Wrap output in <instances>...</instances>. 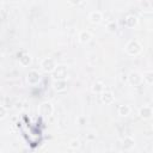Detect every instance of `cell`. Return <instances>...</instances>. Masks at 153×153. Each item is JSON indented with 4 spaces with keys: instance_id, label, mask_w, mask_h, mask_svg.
I'll return each instance as SVG.
<instances>
[{
    "instance_id": "cell-1",
    "label": "cell",
    "mask_w": 153,
    "mask_h": 153,
    "mask_svg": "<svg viewBox=\"0 0 153 153\" xmlns=\"http://www.w3.org/2000/svg\"><path fill=\"white\" fill-rule=\"evenodd\" d=\"M124 51L129 56H137L142 51V44L137 39H130L124 47Z\"/></svg>"
},
{
    "instance_id": "cell-2",
    "label": "cell",
    "mask_w": 153,
    "mask_h": 153,
    "mask_svg": "<svg viewBox=\"0 0 153 153\" xmlns=\"http://www.w3.org/2000/svg\"><path fill=\"white\" fill-rule=\"evenodd\" d=\"M54 80H67L68 78V67L66 65H56L51 72Z\"/></svg>"
},
{
    "instance_id": "cell-3",
    "label": "cell",
    "mask_w": 153,
    "mask_h": 153,
    "mask_svg": "<svg viewBox=\"0 0 153 153\" xmlns=\"http://www.w3.org/2000/svg\"><path fill=\"white\" fill-rule=\"evenodd\" d=\"M37 111H38V115H39V116H42V117H44V118H48V117H50V116L54 114V105H53L50 102H48V100L42 102V103L38 105Z\"/></svg>"
},
{
    "instance_id": "cell-4",
    "label": "cell",
    "mask_w": 153,
    "mask_h": 153,
    "mask_svg": "<svg viewBox=\"0 0 153 153\" xmlns=\"http://www.w3.org/2000/svg\"><path fill=\"white\" fill-rule=\"evenodd\" d=\"M56 61L54 57L51 56H47V57H43L42 61H41V68L43 72L45 73H51L54 71V68L56 67Z\"/></svg>"
},
{
    "instance_id": "cell-5",
    "label": "cell",
    "mask_w": 153,
    "mask_h": 153,
    "mask_svg": "<svg viewBox=\"0 0 153 153\" xmlns=\"http://www.w3.org/2000/svg\"><path fill=\"white\" fill-rule=\"evenodd\" d=\"M127 81H128L131 86L137 87V86H140V85L143 82V80H142V74H141L140 72H137V71H131V72L127 75Z\"/></svg>"
},
{
    "instance_id": "cell-6",
    "label": "cell",
    "mask_w": 153,
    "mask_h": 153,
    "mask_svg": "<svg viewBox=\"0 0 153 153\" xmlns=\"http://www.w3.org/2000/svg\"><path fill=\"white\" fill-rule=\"evenodd\" d=\"M26 81L29 85H37L41 81V73L36 69L29 71V73L26 74Z\"/></svg>"
},
{
    "instance_id": "cell-7",
    "label": "cell",
    "mask_w": 153,
    "mask_h": 153,
    "mask_svg": "<svg viewBox=\"0 0 153 153\" xmlns=\"http://www.w3.org/2000/svg\"><path fill=\"white\" fill-rule=\"evenodd\" d=\"M139 116L140 118L147 121V120H151L152 116H153V109L151 105H143L139 109Z\"/></svg>"
},
{
    "instance_id": "cell-8",
    "label": "cell",
    "mask_w": 153,
    "mask_h": 153,
    "mask_svg": "<svg viewBox=\"0 0 153 153\" xmlns=\"http://www.w3.org/2000/svg\"><path fill=\"white\" fill-rule=\"evenodd\" d=\"M135 147V140L131 136H124L121 141V148L122 151H131Z\"/></svg>"
},
{
    "instance_id": "cell-9",
    "label": "cell",
    "mask_w": 153,
    "mask_h": 153,
    "mask_svg": "<svg viewBox=\"0 0 153 153\" xmlns=\"http://www.w3.org/2000/svg\"><path fill=\"white\" fill-rule=\"evenodd\" d=\"M100 100H102L103 104L110 105V104H112V103L115 102V96H114V93H112L111 91L104 90V91L100 93Z\"/></svg>"
},
{
    "instance_id": "cell-10",
    "label": "cell",
    "mask_w": 153,
    "mask_h": 153,
    "mask_svg": "<svg viewBox=\"0 0 153 153\" xmlns=\"http://www.w3.org/2000/svg\"><path fill=\"white\" fill-rule=\"evenodd\" d=\"M92 39V33L88 30H81L78 35V41L81 44H87Z\"/></svg>"
},
{
    "instance_id": "cell-11",
    "label": "cell",
    "mask_w": 153,
    "mask_h": 153,
    "mask_svg": "<svg viewBox=\"0 0 153 153\" xmlns=\"http://www.w3.org/2000/svg\"><path fill=\"white\" fill-rule=\"evenodd\" d=\"M18 60H19V63L23 66V67H27V66H30L31 65V62H32V57H31V55L29 54V53H26V51H23L20 55L18 54Z\"/></svg>"
},
{
    "instance_id": "cell-12",
    "label": "cell",
    "mask_w": 153,
    "mask_h": 153,
    "mask_svg": "<svg viewBox=\"0 0 153 153\" xmlns=\"http://www.w3.org/2000/svg\"><path fill=\"white\" fill-rule=\"evenodd\" d=\"M88 20L92 24H99L103 20V13L100 11H92L88 14Z\"/></svg>"
},
{
    "instance_id": "cell-13",
    "label": "cell",
    "mask_w": 153,
    "mask_h": 153,
    "mask_svg": "<svg viewBox=\"0 0 153 153\" xmlns=\"http://www.w3.org/2000/svg\"><path fill=\"white\" fill-rule=\"evenodd\" d=\"M124 24H126L127 27L134 29V27L139 24V19H137V17L134 16V14H128V16H126V18H124Z\"/></svg>"
},
{
    "instance_id": "cell-14",
    "label": "cell",
    "mask_w": 153,
    "mask_h": 153,
    "mask_svg": "<svg viewBox=\"0 0 153 153\" xmlns=\"http://www.w3.org/2000/svg\"><path fill=\"white\" fill-rule=\"evenodd\" d=\"M53 88L56 92H65L67 90V80H54Z\"/></svg>"
},
{
    "instance_id": "cell-15",
    "label": "cell",
    "mask_w": 153,
    "mask_h": 153,
    "mask_svg": "<svg viewBox=\"0 0 153 153\" xmlns=\"http://www.w3.org/2000/svg\"><path fill=\"white\" fill-rule=\"evenodd\" d=\"M104 90H105V85L102 81H94L92 84V86H91V91L93 93H96V94H100Z\"/></svg>"
},
{
    "instance_id": "cell-16",
    "label": "cell",
    "mask_w": 153,
    "mask_h": 153,
    "mask_svg": "<svg viewBox=\"0 0 153 153\" xmlns=\"http://www.w3.org/2000/svg\"><path fill=\"white\" fill-rule=\"evenodd\" d=\"M117 112H118V115H120L121 117H127L128 115H130V112H131V108H130L129 105H127V104H122V105L118 106Z\"/></svg>"
},
{
    "instance_id": "cell-17",
    "label": "cell",
    "mask_w": 153,
    "mask_h": 153,
    "mask_svg": "<svg viewBox=\"0 0 153 153\" xmlns=\"http://www.w3.org/2000/svg\"><path fill=\"white\" fill-rule=\"evenodd\" d=\"M142 80L143 82H146V85L151 86L153 84V72L152 71H145L143 74H142Z\"/></svg>"
},
{
    "instance_id": "cell-18",
    "label": "cell",
    "mask_w": 153,
    "mask_h": 153,
    "mask_svg": "<svg viewBox=\"0 0 153 153\" xmlns=\"http://www.w3.org/2000/svg\"><path fill=\"white\" fill-rule=\"evenodd\" d=\"M68 146H69V148H71V149L76 151V149H79V148H80L81 142H80V140H79V139H72V140L69 141Z\"/></svg>"
},
{
    "instance_id": "cell-19",
    "label": "cell",
    "mask_w": 153,
    "mask_h": 153,
    "mask_svg": "<svg viewBox=\"0 0 153 153\" xmlns=\"http://www.w3.org/2000/svg\"><path fill=\"white\" fill-rule=\"evenodd\" d=\"M8 114V109L5 105H0V120H4L7 117Z\"/></svg>"
},
{
    "instance_id": "cell-20",
    "label": "cell",
    "mask_w": 153,
    "mask_h": 153,
    "mask_svg": "<svg viewBox=\"0 0 153 153\" xmlns=\"http://www.w3.org/2000/svg\"><path fill=\"white\" fill-rule=\"evenodd\" d=\"M106 27H108V31H110V32H115V30H116V27H117L116 22H115V20L109 22L108 25H106Z\"/></svg>"
},
{
    "instance_id": "cell-21",
    "label": "cell",
    "mask_w": 153,
    "mask_h": 153,
    "mask_svg": "<svg viewBox=\"0 0 153 153\" xmlns=\"http://www.w3.org/2000/svg\"><path fill=\"white\" fill-rule=\"evenodd\" d=\"M67 2L71 4L72 6H78V5H80L82 2V0H67Z\"/></svg>"
},
{
    "instance_id": "cell-22",
    "label": "cell",
    "mask_w": 153,
    "mask_h": 153,
    "mask_svg": "<svg viewBox=\"0 0 153 153\" xmlns=\"http://www.w3.org/2000/svg\"><path fill=\"white\" fill-rule=\"evenodd\" d=\"M76 121H78V124L82 126V124H85V122H86L87 120H86V117H84V116H80V117H79Z\"/></svg>"
},
{
    "instance_id": "cell-23",
    "label": "cell",
    "mask_w": 153,
    "mask_h": 153,
    "mask_svg": "<svg viewBox=\"0 0 153 153\" xmlns=\"http://www.w3.org/2000/svg\"><path fill=\"white\" fill-rule=\"evenodd\" d=\"M139 2H147V1H149V0H137Z\"/></svg>"
},
{
    "instance_id": "cell-24",
    "label": "cell",
    "mask_w": 153,
    "mask_h": 153,
    "mask_svg": "<svg viewBox=\"0 0 153 153\" xmlns=\"http://www.w3.org/2000/svg\"><path fill=\"white\" fill-rule=\"evenodd\" d=\"M0 152H1V149H0Z\"/></svg>"
}]
</instances>
